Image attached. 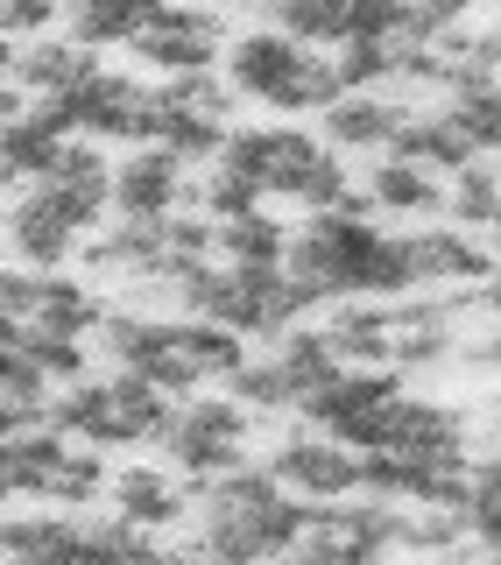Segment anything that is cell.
Here are the masks:
<instances>
[{
    "mask_svg": "<svg viewBox=\"0 0 501 565\" xmlns=\"http://www.w3.org/2000/svg\"><path fill=\"white\" fill-rule=\"evenodd\" d=\"M106 212H114V156L78 135L35 184H14L0 226H8V247L22 269H64Z\"/></svg>",
    "mask_w": 501,
    "mask_h": 565,
    "instance_id": "obj_1",
    "label": "cell"
},
{
    "mask_svg": "<svg viewBox=\"0 0 501 565\" xmlns=\"http://www.w3.org/2000/svg\"><path fill=\"white\" fill-rule=\"evenodd\" d=\"M283 269L318 290V305H347V297H409V247L403 234L374 226V212H311V226L290 234Z\"/></svg>",
    "mask_w": 501,
    "mask_h": 565,
    "instance_id": "obj_2",
    "label": "cell"
},
{
    "mask_svg": "<svg viewBox=\"0 0 501 565\" xmlns=\"http://www.w3.org/2000/svg\"><path fill=\"white\" fill-rule=\"evenodd\" d=\"M311 509L318 502L290 494L268 467L241 459L234 473L199 488V558L205 565H268L311 530Z\"/></svg>",
    "mask_w": 501,
    "mask_h": 565,
    "instance_id": "obj_3",
    "label": "cell"
},
{
    "mask_svg": "<svg viewBox=\"0 0 501 565\" xmlns=\"http://www.w3.org/2000/svg\"><path fill=\"white\" fill-rule=\"evenodd\" d=\"M226 85L241 99L268 106V114H326L339 99V78H332V57L290 43L283 29H255L241 43H226Z\"/></svg>",
    "mask_w": 501,
    "mask_h": 565,
    "instance_id": "obj_4",
    "label": "cell"
},
{
    "mask_svg": "<svg viewBox=\"0 0 501 565\" xmlns=\"http://www.w3.org/2000/svg\"><path fill=\"white\" fill-rule=\"evenodd\" d=\"M177 403L163 388L135 382V375H106V382H64V396H50V424L78 446H156Z\"/></svg>",
    "mask_w": 501,
    "mask_h": 565,
    "instance_id": "obj_5",
    "label": "cell"
},
{
    "mask_svg": "<svg viewBox=\"0 0 501 565\" xmlns=\"http://www.w3.org/2000/svg\"><path fill=\"white\" fill-rule=\"evenodd\" d=\"M247 431H255V411H241L234 396H184L156 446L170 452V467L184 473V481L205 488V481H220V473H234L247 459Z\"/></svg>",
    "mask_w": 501,
    "mask_h": 565,
    "instance_id": "obj_6",
    "label": "cell"
},
{
    "mask_svg": "<svg viewBox=\"0 0 501 565\" xmlns=\"http://www.w3.org/2000/svg\"><path fill=\"white\" fill-rule=\"evenodd\" d=\"M226 114H234V85L220 71H184V78L156 85V120L149 141L170 149L177 163H212L226 141Z\"/></svg>",
    "mask_w": 501,
    "mask_h": 565,
    "instance_id": "obj_7",
    "label": "cell"
},
{
    "mask_svg": "<svg viewBox=\"0 0 501 565\" xmlns=\"http://www.w3.org/2000/svg\"><path fill=\"white\" fill-rule=\"evenodd\" d=\"M396 396H403V375H396V367H339V375L318 382L297 411L311 417V431L339 438L347 452H374L382 417H388V403H396Z\"/></svg>",
    "mask_w": 501,
    "mask_h": 565,
    "instance_id": "obj_8",
    "label": "cell"
},
{
    "mask_svg": "<svg viewBox=\"0 0 501 565\" xmlns=\"http://www.w3.org/2000/svg\"><path fill=\"white\" fill-rule=\"evenodd\" d=\"M212 163H226L234 177H247L262 199H303L311 170L326 163V141L290 128V120H276V128H226V141H220Z\"/></svg>",
    "mask_w": 501,
    "mask_h": 565,
    "instance_id": "obj_9",
    "label": "cell"
},
{
    "mask_svg": "<svg viewBox=\"0 0 501 565\" xmlns=\"http://www.w3.org/2000/svg\"><path fill=\"white\" fill-rule=\"evenodd\" d=\"M99 347L114 361V375H135L163 396H191L199 375H191L184 347H177V318H149V311H106L99 318Z\"/></svg>",
    "mask_w": 501,
    "mask_h": 565,
    "instance_id": "obj_10",
    "label": "cell"
},
{
    "mask_svg": "<svg viewBox=\"0 0 501 565\" xmlns=\"http://www.w3.org/2000/svg\"><path fill=\"white\" fill-rule=\"evenodd\" d=\"M409 0H268V29H283L303 50L339 43H388L403 29Z\"/></svg>",
    "mask_w": 501,
    "mask_h": 565,
    "instance_id": "obj_11",
    "label": "cell"
},
{
    "mask_svg": "<svg viewBox=\"0 0 501 565\" xmlns=\"http://www.w3.org/2000/svg\"><path fill=\"white\" fill-rule=\"evenodd\" d=\"M64 120L71 135L85 141H149V120H156V85L128 78V71H93V78L78 85V93H64Z\"/></svg>",
    "mask_w": 501,
    "mask_h": 565,
    "instance_id": "obj_12",
    "label": "cell"
},
{
    "mask_svg": "<svg viewBox=\"0 0 501 565\" xmlns=\"http://www.w3.org/2000/svg\"><path fill=\"white\" fill-rule=\"evenodd\" d=\"M135 57L163 78H184V71H220L226 57V22L220 8H191V0H170L149 29L135 35Z\"/></svg>",
    "mask_w": 501,
    "mask_h": 565,
    "instance_id": "obj_13",
    "label": "cell"
},
{
    "mask_svg": "<svg viewBox=\"0 0 501 565\" xmlns=\"http://www.w3.org/2000/svg\"><path fill=\"white\" fill-rule=\"evenodd\" d=\"M459 311H467V297H388V367L396 375L452 367Z\"/></svg>",
    "mask_w": 501,
    "mask_h": 565,
    "instance_id": "obj_14",
    "label": "cell"
},
{
    "mask_svg": "<svg viewBox=\"0 0 501 565\" xmlns=\"http://www.w3.org/2000/svg\"><path fill=\"white\" fill-rule=\"evenodd\" d=\"M268 473L290 494H303V502H347V494H361V452H347L326 431L283 438V446L268 452Z\"/></svg>",
    "mask_w": 501,
    "mask_h": 565,
    "instance_id": "obj_15",
    "label": "cell"
},
{
    "mask_svg": "<svg viewBox=\"0 0 501 565\" xmlns=\"http://www.w3.org/2000/svg\"><path fill=\"white\" fill-rule=\"evenodd\" d=\"M374 452H396V459H467V417L452 411V403L438 396H403L388 403L382 417V438H374Z\"/></svg>",
    "mask_w": 501,
    "mask_h": 565,
    "instance_id": "obj_16",
    "label": "cell"
},
{
    "mask_svg": "<svg viewBox=\"0 0 501 565\" xmlns=\"http://www.w3.org/2000/svg\"><path fill=\"white\" fill-rule=\"evenodd\" d=\"M409 247V276L417 282H438V290H473V282L494 276V247L467 234V226H417V234H403Z\"/></svg>",
    "mask_w": 501,
    "mask_h": 565,
    "instance_id": "obj_17",
    "label": "cell"
},
{
    "mask_svg": "<svg viewBox=\"0 0 501 565\" xmlns=\"http://www.w3.org/2000/svg\"><path fill=\"white\" fill-rule=\"evenodd\" d=\"M106 502H114L120 523L149 530V537H163L191 516V488L177 481V467H120L106 473Z\"/></svg>",
    "mask_w": 501,
    "mask_h": 565,
    "instance_id": "obj_18",
    "label": "cell"
},
{
    "mask_svg": "<svg viewBox=\"0 0 501 565\" xmlns=\"http://www.w3.org/2000/svg\"><path fill=\"white\" fill-rule=\"evenodd\" d=\"M64 141H71L64 99H29L14 120H0V184H35L57 163Z\"/></svg>",
    "mask_w": 501,
    "mask_h": 565,
    "instance_id": "obj_19",
    "label": "cell"
},
{
    "mask_svg": "<svg viewBox=\"0 0 501 565\" xmlns=\"http://www.w3.org/2000/svg\"><path fill=\"white\" fill-rule=\"evenodd\" d=\"M184 205V163L156 141H141L128 163H114V212L120 220H170Z\"/></svg>",
    "mask_w": 501,
    "mask_h": 565,
    "instance_id": "obj_20",
    "label": "cell"
},
{
    "mask_svg": "<svg viewBox=\"0 0 501 565\" xmlns=\"http://www.w3.org/2000/svg\"><path fill=\"white\" fill-rule=\"evenodd\" d=\"M93 71L99 64H93V50H85V43H71V35H35V43L14 50L8 78L22 85L29 99H64V93H78Z\"/></svg>",
    "mask_w": 501,
    "mask_h": 565,
    "instance_id": "obj_21",
    "label": "cell"
},
{
    "mask_svg": "<svg viewBox=\"0 0 501 565\" xmlns=\"http://www.w3.org/2000/svg\"><path fill=\"white\" fill-rule=\"evenodd\" d=\"M417 114V106H403V99H382V93H339L326 106V149L339 156H353V149H382L388 156V141H396V128Z\"/></svg>",
    "mask_w": 501,
    "mask_h": 565,
    "instance_id": "obj_22",
    "label": "cell"
},
{
    "mask_svg": "<svg viewBox=\"0 0 501 565\" xmlns=\"http://www.w3.org/2000/svg\"><path fill=\"white\" fill-rule=\"evenodd\" d=\"M361 199H367L374 220H438V212H445V184H438L431 170H417V163L382 156V163L367 170Z\"/></svg>",
    "mask_w": 501,
    "mask_h": 565,
    "instance_id": "obj_23",
    "label": "cell"
},
{
    "mask_svg": "<svg viewBox=\"0 0 501 565\" xmlns=\"http://www.w3.org/2000/svg\"><path fill=\"white\" fill-rule=\"evenodd\" d=\"M64 452H71V438L57 424H29V431L0 438V502H8V494H35V502H43Z\"/></svg>",
    "mask_w": 501,
    "mask_h": 565,
    "instance_id": "obj_24",
    "label": "cell"
},
{
    "mask_svg": "<svg viewBox=\"0 0 501 565\" xmlns=\"http://www.w3.org/2000/svg\"><path fill=\"white\" fill-rule=\"evenodd\" d=\"M170 0H71V43L85 50H135V35L163 14Z\"/></svg>",
    "mask_w": 501,
    "mask_h": 565,
    "instance_id": "obj_25",
    "label": "cell"
},
{
    "mask_svg": "<svg viewBox=\"0 0 501 565\" xmlns=\"http://www.w3.org/2000/svg\"><path fill=\"white\" fill-rule=\"evenodd\" d=\"M326 340L347 367H388V297H347V305H332Z\"/></svg>",
    "mask_w": 501,
    "mask_h": 565,
    "instance_id": "obj_26",
    "label": "cell"
},
{
    "mask_svg": "<svg viewBox=\"0 0 501 565\" xmlns=\"http://www.w3.org/2000/svg\"><path fill=\"white\" fill-rule=\"evenodd\" d=\"M212 226H220L212 255H226V269H283V255H290V226L262 205L241 212V220H212Z\"/></svg>",
    "mask_w": 501,
    "mask_h": 565,
    "instance_id": "obj_27",
    "label": "cell"
},
{
    "mask_svg": "<svg viewBox=\"0 0 501 565\" xmlns=\"http://www.w3.org/2000/svg\"><path fill=\"white\" fill-rule=\"evenodd\" d=\"M388 156L396 163H417V170H467L473 163V149H467V135L452 128L445 114H409L403 128H396V141H388Z\"/></svg>",
    "mask_w": 501,
    "mask_h": 565,
    "instance_id": "obj_28",
    "label": "cell"
},
{
    "mask_svg": "<svg viewBox=\"0 0 501 565\" xmlns=\"http://www.w3.org/2000/svg\"><path fill=\"white\" fill-rule=\"evenodd\" d=\"M268 361L283 367V382L297 388V403L311 396L318 382H332L339 367H347V361H339V353H332L326 326H290V332H283V340H276V353H268Z\"/></svg>",
    "mask_w": 501,
    "mask_h": 565,
    "instance_id": "obj_29",
    "label": "cell"
},
{
    "mask_svg": "<svg viewBox=\"0 0 501 565\" xmlns=\"http://www.w3.org/2000/svg\"><path fill=\"white\" fill-rule=\"evenodd\" d=\"M445 212H452V226H467V234H494L501 226V170L494 163H473L452 170V184H445Z\"/></svg>",
    "mask_w": 501,
    "mask_h": 565,
    "instance_id": "obj_30",
    "label": "cell"
},
{
    "mask_svg": "<svg viewBox=\"0 0 501 565\" xmlns=\"http://www.w3.org/2000/svg\"><path fill=\"white\" fill-rule=\"evenodd\" d=\"M177 347H184V361H191L199 382H226L247 361V340L226 332V326H212V318H177Z\"/></svg>",
    "mask_w": 501,
    "mask_h": 565,
    "instance_id": "obj_31",
    "label": "cell"
},
{
    "mask_svg": "<svg viewBox=\"0 0 501 565\" xmlns=\"http://www.w3.org/2000/svg\"><path fill=\"white\" fill-rule=\"evenodd\" d=\"M445 120H452L459 135H467V149H501V78H473V85H459L452 99L438 106Z\"/></svg>",
    "mask_w": 501,
    "mask_h": 565,
    "instance_id": "obj_32",
    "label": "cell"
},
{
    "mask_svg": "<svg viewBox=\"0 0 501 565\" xmlns=\"http://www.w3.org/2000/svg\"><path fill=\"white\" fill-rule=\"evenodd\" d=\"M332 78H339V93H382L396 78V43H339Z\"/></svg>",
    "mask_w": 501,
    "mask_h": 565,
    "instance_id": "obj_33",
    "label": "cell"
},
{
    "mask_svg": "<svg viewBox=\"0 0 501 565\" xmlns=\"http://www.w3.org/2000/svg\"><path fill=\"white\" fill-rule=\"evenodd\" d=\"M226 396H234L241 411H297V388L283 382L276 361H241L234 375H226Z\"/></svg>",
    "mask_w": 501,
    "mask_h": 565,
    "instance_id": "obj_34",
    "label": "cell"
},
{
    "mask_svg": "<svg viewBox=\"0 0 501 565\" xmlns=\"http://www.w3.org/2000/svg\"><path fill=\"white\" fill-rule=\"evenodd\" d=\"M199 205H205V220H241V212L262 205V191L247 184V177H234L226 163H212L205 184H199Z\"/></svg>",
    "mask_w": 501,
    "mask_h": 565,
    "instance_id": "obj_35",
    "label": "cell"
},
{
    "mask_svg": "<svg viewBox=\"0 0 501 565\" xmlns=\"http://www.w3.org/2000/svg\"><path fill=\"white\" fill-rule=\"evenodd\" d=\"M452 361L467 367V375H501V326L473 332V340H459V347H452Z\"/></svg>",
    "mask_w": 501,
    "mask_h": 565,
    "instance_id": "obj_36",
    "label": "cell"
},
{
    "mask_svg": "<svg viewBox=\"0 0 501 565\" xmlns=\"http://www.w3.org/2000/svg\"><path fill=\"white\" fill-rule=\"evenodd\" d=\"M268 565H347V552L326 537V530H303V537L290 544V552H276Z\"/></svg>",
    "mask_w": 501,
    "mask_h": 565,
    "instance_id": "obj_37",
    "label": "cell"
},
{
    "mask_svg": "<svg viewBox=\"0 0 501 565\" xmlns=\"http://www.w3.org/2000/svg\"><path fill=\"white\" fill-rule=\"evenodd\" d=\"M467 537L501 552V494H467Z\"/></svg>",
    "mask_w": 501,
    "mask_h": 565,
    "instance_id": "obj_38",
    "label": "cell"
},
{
    "mask_svg": "<svg viewBox=\"0 0 501 565\" xmlns=\"http://www.w3.org/2000/svg\"><path fill=\"white\" fill-rule=\"evenodd\" d=\"M29 424H50V396H8L0 388V438L29 431Z\"/></svg>",
    "mask_w": 501,
    "mask_h": 565,
    "instance_id": "obj_39",
    "label": "cell"
},
{
    "mask_svg": "<svg viewBox=\"0 0 501 565\" xmlns=\"http://www.w3.org/2000/svg\"><path fill=\"white\" fill-rule=\"evenodd\" d=\"M467 494H501V452L467 459Z\"/></svg>",
    "mask_w": 501,
    "mask_h": 565,
    "instance_id": "obj_40",
    "label": "cell"
},
{
    "mask_svg": "<svg viewBox=\"0 0 501 565\" xmlns=\"http://www.w3.org/2000/svg\"><path fill=\"white\" fill-rule=\"evenodd\" d=\"M467 305H473V311H488L494 326H501V269H494L488 282H473V290H467Z\"/></svg>",
    "mask_w": 501,
    "mask_h": 565,
    "instance_id": "obj_41",
    "label": "cell"
},
{
    "mask_svg": "<svg viewBox=\"0 0 501 565\" xmlns=\"http://www.w3.org/2000/svg\"><path fill=\"white\" fill-rule=\"evenodd\" d=\"M14 50H22V43H14V35H0V78H8V64H14Z\"/></svg>",
    "mask_w": 501,
    "mask_h": 565,
    "instance_id": "obj_42",
    "label": "cell"
},
{
    "mask_svg": "<svg viewBox=\"0 0 501 565\" xmlns=\"http://www.w3.org/2000/svg\"><path fill=\"white\" fill-rule=\"evenodd\" d=\"M452 8H459V14H467V8H501V0H452Z\"/></svg>",
    "mask_w": 501,
    "mask_h": 565,
    "instance_id": "obj_43",
    "label": "cell"
},
{
    "mask_svg": "<svg viewBox=\"0 0 501 565\" xmlns=\"http://www.w3.org/2000/svg\"><path fill=\"white\" fill-rule=\"evenodd\" d=\"M488 411H494V431H501V388H494V403H488Z\"/></svg>",
    "mask_w": 501,
    "mask_h": 565,
    "instance_id": "obj_44",
    "label": "cell"
},
{
    "mask_svg": "<svg viewBox=\"0 0 501 565\" xmlns=\"http://www.w3.org/2000/svg\"><path fill=\"white\" fill-rule=\"evenodd\" d=\"M191 8H234V0H191Z\"/></svg>",
    "mask_w": 501,
    "mask_h": 565,
    "instance_id": "obj_45",
    "label": "cell"
},
{
    "mask_svg": "<svg viewBox=\"0 0 501 565\" xmlns=\"http://www.w3.org/2000/svg\"><path fill=\"white\" fill-rule=\"evenodd\" d=\"M347 565H396V558H347Z\"/></svg>",
    "mask_w": 501,
    "mask_h": 565,
    "instance_id": "obj_46",
    "label": "cell"
},
{
    "mask_svg": "<svg viewBox=\"0 0 501 565\" xmlns=\"http://www.w3.org/2000/svg\"><path fill=\"white\" fill-rule=\"evenodd\" d=\"M494 255H501V226H494Z\"/></svg>",
    "mask_w": 501,
    "mask_h": 565,
    "instance_id": "obj_47",
    "label": "cell"
}]
</instances>
